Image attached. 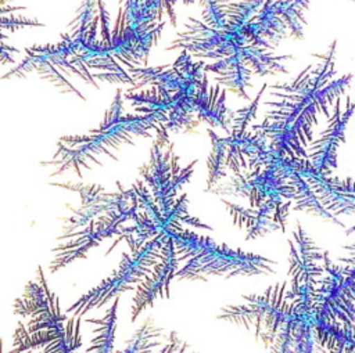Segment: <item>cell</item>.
<instances>
[{
  "label": "cell",
  "mask_w": 355,
  "mask_h": 353,
  "mask_svg": "<svg viewBox=\"0 0 355 353\" xmlns=\"http://www.w3.org/2000/svg\"><path fill=\"white\" fill-rule=\"evenodd\" d=\"M39 277H40L39 281H31L26 285L22 298L15 300L14 311L17 314L33 317L39 313L49 310L58 300L57 296L49 291L40 267H39Z\"/></svg>",
  "instance_id": "cell-2"
},
{
  "label": "cell",
  "mask_w": 355,
  "mask_h": 353,
  "mask_svg": "<svg viewBox=\"0 0 355 353\" xmlns=\"http://www.w3.org/2000/svg\"><path fill=\"white\" fill-rule=\"evenodd\" d=\"M252 75H254V72L250 66H247L244 64H237V65L229 66L225 71L219 72L218 78H215V80L218 82V84L226 86L227 89H230L240 97L250 100L248 94L245 93V89L252 87V83L250 82Z\"/></svg>",
  "instance_id": "cell-4"
},
{
  "label": "cell",
  "mask_w": 355,
  "mask_h": 353,
  "mask_svg": "<svg viewBox=\"0 0 355 353\" xmlns=\"http://www.w3.org/2000/svg\"><path fill=\"white\" fill-rule=\"evenodd\" d=\"M209 137L212 140V150L208 156V179H207V191L212 188L214 184H216L222 177H226V165H225V156H226V144L225 138L216 136L211 129H208Z\"/></svg>",
  "instance_id": "cell-5"
},
{
  "label": "cell",
  "mask_w": 355,
  "mask_h": 353,
  "mask_svg": "<svg viewBox=\"0 0 355 353\" xmlns=\"http://www.w3.org/2000/svg\"><path fill=\"white\" fill-rule=\"evenodd\" d=\"M165 26V22H159L158 25L153 26L151 29L146 30V32H140L136 46L132 51V58L135 61H143L144 64H147V55L150 48L153 47L154 42H157V39L161 36V30Z\"/></svg>",
  "instance_id": "cell-6"
},
{
  "label": "cell",
  "mask_w": 355,
  "mask_h": 353,
  "mask_svg": "<svg viewBox=\"0 0 355 353\" xmlns=\"http://www.w3.org/2000/svg\"><path fill=\"white\" fill-rule=\"evenodd\" d=\"M140 278H130L118 271L112 277L104 280L98 287L93 288L90 292L83 295L78 302H75L67 311H75V316H82L93 307H100L107 303L111 298L118 293L130 289L132 282H139Z\"/></svg>",
  "instance_id": "cell-1"
},
{
  "label": "cell",
  "mask_w": 355,
  "mask_h": 353,
  "mask_svg": "<svg viewBox=\"0 0 355 353\" xmlns=\"http://www.w3.org/2000/svg\"><path fill=\"white\" fill-rule=\"evenodd\" d=\"M290 269L288 275H291V284H302V282H315L319 275L323 274V266L316 262L306 260L301 257L295 249V245L290 242Z\"/></svg>",
  "instance_id": "cell-3"
},
{
  "label": "cell",
  "mask_w": 355,
  "mask_h": 353,
  "mask_svg": "<svg viewBox=\"0 0 355 353\" xmlns=\"http://www.w3.org/2000/svg\"><path fill=\"white\" fill-rule=\"evenodd\" d=\"M265 89H266V83H263L262 89L259 90V93H258V96H257V98H255L248 107L241 108V109H237V111L234 112V116H233V119H232V120H233V122H232V125H233L232 132H236V133H243V132H245V126L248 125V122L252 120V119L257 116L258 102H259V98H261L262 93L265 91Z\"/></svg>",
  "instance_id": "cell-7"
}]
</instances>
